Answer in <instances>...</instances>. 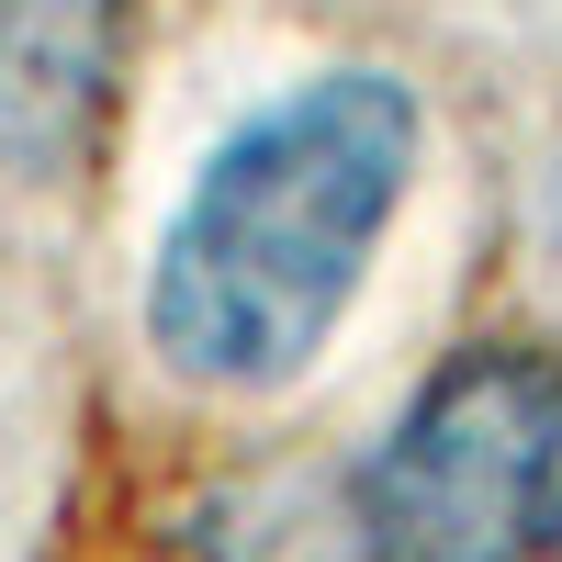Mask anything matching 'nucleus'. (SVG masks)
Instances as JSON below:
<instances>
[{
  "mask_svg": "<svg viewBox=\"0 0 562 562\" xmlns=\"http://www.w3.org/2000/svg\"><path fill=\"white\" fill-rule=\"evenodd\" d=\"M360 562H562V349H450L360 461Z\"/></svg>",
  "mask_w": 562,
  "mask_h": 562,
  "instance_id": "f03ea898",
  "label": "nucleus"
},
{
  "mask_svg": "<svg viewBox=\"0 0 562 562\" xmlns=\"http://www.w3.org/2000/svg\"><path fill=\"white\" fill-rule=\"evenodd\" d=\"M135 0H0V158L57 180L102 147Z\"/></svg>",
  "mask_w": 562,
  "mask_h": 562,
  "instance_id": "7ed1b4c3",
  "label": "nucleus"
},
{
  "mask_svg": "<svg viewBox=\"0 0 562 562\" xmlns=\"http://www.w3.org/2000/svg\"><path fill=\"white\" fill-rule=\"evenodd\" d=\"M416 90L315 68L192 169L147 259V349L203 394H270L338 338L371 248L416 180Z\"/></svg>",
  "mask_w": 562,
  "mask_h": 562,
  "instance_id": "f257e3e1",
  "label": "nucleus"
}]
</instances>
